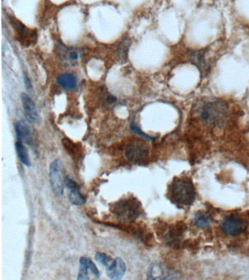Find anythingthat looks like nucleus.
<instances>
[{"label": "nucleus", "instance_id": "f257e3e1", "mask_svg": "<svg viewBox=\"0 0 249 280\" xmlns=\"http://www.w3.org/2000/svg\"><path fill=\"white\" fill-rule=\"evenodd\" d=\"M197 112L200 118L208 125L219 126L226 122L228 108L222 100L207 98L202 100L197 105Z\"/></svg>", "mask_w": 249, "mask_h": 280}, {"label": "nucleus", "instance_id": "f03ea898", "mask_svg": "<svg viewBox=\"0 0 249 280\" xmlns=\"http://www.w3.org/2000/svg\"><path fill=\"white\" fill-rule=\"evenodd\" d=\"M170 196L175 203L190 205L195 198V190L193 183L187 178L175 179L170 187Z\"/></svg>", "mask_w": 249, "mask_h": 280}, {"label": "nucleus", "instance_id": "7ed1b4c3", "mask_svg": "<svg viewBox=\"0 0 249 280\" xmlns=\"http://www.w3.org/2000/svg\"><path fill=\"white\" fill-rule=\"evenodd\" d=\"M111 211L117 219L124 222H130L141 214V206L136 198H125L115 204Z\"/></svg>", "mask_w": 249, "mask_h": 280}, {"label": "nucleus", "instance_id": "20e7f679", "mask_svg": "<svg viewBox=\"0 0 249 280\" xmlns=\"http://www.w3.org/2000/svg\"><path fill=\"white\" fill-rule=\"evenodd\" d=\"M65 179L64 166L62 161L60 159L53 161L50 165L49 179L52 191L57 197H61L63 195Z\"/></svg>", "mask_w": 249, "mask_h": 280}, {"label": "nucleus", "instance_id": "39448f33", "mask_svg": "<svg viewBox=\"0 0 249 280\" xmlns=\"http://www.w3.org/2000/svg\"><path fill=\"white\" fill-rule=\"evenodd\" d=\"M149 150L146 143L141 140H134L126 147L125 155L129 162L141 163L148 157Z\"/></svg>", "mask_w": 249, "mask_h": 280}, {"label": "nucleus", "instance_id": "423d86ee", "mask_svg": "<svg viewBox=\"0 0 249 280\" xmlns=\"http://www.w3.org/2000/svg\"><path fill=\"white\" fill-rule=\"evenodd\" d=\"M10 23L14 29L19 42L23 46H29L36 43L37 32L35 30L27 28L22 22L12 17L10 18Z\"/></svg>", "mask_w": 249, "mask_h": 280}, {"label": "nucleus", "instance_id": "0eeeda50", "mask_svg": "<svg viewBox=\"0 0 249 280\" xmlns=\"http://www.w3.org/2000/svg\"><path fill=\"white\" fill-rule=\"evenodd\" d=\"M246 229V224L243 219L235 216L226 217L221 224V229L229 236H234L243 232Z\"/></svg>", "mask_w": 249, "mask_h": 280}, {"label": "nucleus", "instance_id": "6e6552de", "mask_svg": "<svg viewBox=\"0 0 249 280\" xmlns=\"http://www.w3.org/2000/svg\"><path fill=\"white\" fill-rule=\"evenodd\" d=\"M177 274L160 264H151L148 268V279H177Z\"/></svg>", "mask_w": 249, "mask_h": 280}, {"label": "nucleus", "instance_id": "1a4fd4ad", "mask_svg": "<svg viewBox=\"0 0 249 280\" xmlns=\"http://www.w3.org/2000/svg\"><path fill=\"white\" fill-rule=\"evenodd\" d=\"M65 186L68 188L70 193H69V201L72 205L75 206L82 205L85 203V197L81 194L80 191V187L79 185L72 181L70 177H65Z\"/></svg>", "mask_w": 249, "mask_h": 280}, {"label": "nucleus", "instance_id": "9d476101", "mask_svg": "<svg viewBox=\"0 0 249 280\" xmlns=\"http://www.w3.org/2000/svg\"><path fill=\"white\" fill-rule=\"evenodd\" d=\"M57 54L59 58L69 65H75L79 59V53L74 48H67L62 43L56 46Z\"/></svg>", "mask_w": 249, "mask_h": 280}, {"label": "nucleus", "instance_id": "9b49d317", "mask_svg": "<svg viewBox=\"0 0 249 280\" xmlns=\"http://www.w3.org/2000/svg\"><path fill=\"white\" fill-rule=\"evenodd\" d=\"M106 271L107 274L110 279L119 280L122 279L125 274L127 267L125 263L121 257H117L114 259L110 265L107 267Z\"/></svg>", "mask_w": 249, "mask_h": 280}, {"label": "nucleus", "instance_id": "f8f14e48", "mask_svg": "<svg viewBox=\"0 0 249 280\" xmlns=\"http://www.w3.org/2000/svg\"><path fill=\"white\" fill-rule=\"evenodd\" d=\"M15 131L18 142H22V143L28 145L32 144V134H31L30 129H29L27 123L24 121H19V122L15 123Z\"/></svg>", "mask_w": 249, "mask_h": 280}, {"label": "nucleus", "instance_id": "ddd939ff", "mask_svg": "<svg viewBox=\"0 0 249 280\" xmlns=\"http://www.w3.org/2000/svg\"><path fill=\"white\" fill-rule=\"evenodd\" d=\"M22 104H23V108L25 111L26 115L30 119L31 121L34 122H38L40 121L39 115L37 108H36L35 104L33 100L26 93L22 94Z\"/></svg>", "mask_w": 249, "mask_h": 280}, {"label": "nucleus", "instance_id": "4468645a", "mask_svg": "<svg viewBox=\"0 0 249 280\" xmlns=\"http://www.w3.org/2000/svg\"><path fill=\"white\" fill-rule=\"evenodd\" d=\"M190 59H191V63L198 67L202 75H205L206 73L208 67H207L206 61L205 59V52L199 51L191 53Z\"/></svg>", "mask_w": 249, "mask_h": 280}, {"label": "nucleus", "instance_id": "2eb2a0df", "mask_svg": "<svg viewBox=\"0 0 249 280\" xmlns=\"http://www.w3.org/2000/svg\"><path fill=\"white\" fill-rule=\"evenodd\" d=\"M57 83L61 86V87L66 90H72L75 89L77 85V79L75 76L70 73H65L61 75L57 78Z\"/></svg>", "mask_w": 249, "mask_h": 280}, {"label": "nucleus", "instance_id": "dca6fc26", "mask_svg": "<svg viewBox=\"0 0 249 280\" xmlns=\"http://www.w3.org/2000/svg\"><path fill=\"white\" fill-rule=\"evenodd\" d=\"M15 149H16L17 155L19 160L21 161L24 165L27 166V167H30L31 162L29 159L28 151H27V148L24 146L23 143L22 142H18L15 144Z\"/></svg>", "mask_w": 249, "mask_h": 280}, {"label": "nucleus", "instance_id": "f3484780", "mask_svg": "<svg viewBox=\"0 0 249 280\" xmlns=\"http://www.w3.org/2000/svg\"><path fill=\"white\" fill-rule=\"evenodd\" d=\"M212 223V218L210 216L205 212H198L195 217V226L199 228L206 227Z\"/></svg>", "mask_w": 249, "mask_h": 280}, {"label": "nucleus", "instance_id": "a211bd4d", "mask_svg": "<svg viewBox=\"0 0 249 280\" xmlns=\"http://www.w3.org/2000/svg\"><path fill=\"white\" fill-rule=\"evenodd\" d=\"M130 41L129 39H124L121 43L119 48L117 50L118 56L119 59L123 62H125L127 60L128 51H129Z\"/></svg>", "mask_w": 249, "mask_h": 280}, {"label": "nucleus", "instance_id": "6ab92c4d", "mask_svg": "<svg viewBox=\"0 0 249 280\" xmlns=\"http://www.w3.org/2000/svg\"><path fill=\"white\" fill-rule=\"evenodd\" d=\"M80 264H84L94 275L96 276L97 277H99L100 273L99 270H98V267H97L92 261L89 258V257H81L80 259Z\"/></svg>", "mask_w": 249, "mask_h": 280}, {"label": "nucleus", "instance_id": "aec40b11", "mask_svg": "<svg viewBox=\"0 0 249 280\" xmlns=\"http://www.w3.org/2000/svg\"><path fill=\"white\" fill-rule=\"evenodd\" d=\"M95 259H96L97 262L100 263V264L106 266V267L110 266L113 261L111 257L109 256L107 254L103 253V252H98L95 255Z\"/></svg>", "mask_w": 249, "mask_h": 280}, {"label": "nucleus", "instance_id": "412c9836", "mask_svg": "<svg viewBox=\"0 0 249 280\" xmlns=\"http://www.w3.org/2000/svg\"><path fill=\"white\" fill-rule=\"evenodd\" d=\"M89 269L84 264H80V269H79V276L77 279H89Z\"/></svg>", "mask_w": 249, "mask_h": 280}, {"label": "nucleus", "instance_id": "4be33fe9", "mask_svg": "<svg viewBox=\"0 0 249 280\" xmlns=\"http://www.w3.org/2000/svg\"><path fill=\"white\" fill-rule=\"evenodd\" d=\"M131 129H132L133 132L136 133L137 134L141 136L142 137L146 138L147 139H151L150 136H148V135H146V134H144V133H143V131H142L141 129H140L136 125V124H132V125H131Z\"/></svg>", "mask_w": 249, "mask_h": 280}, {"label": "nucleus", "instance_id": "5701e85b", "mask_svg": "<svg viewBox=\"0 0 249 280\" xmlns=\"http://www.w3.org/2000/svg\"><path fill=\"white\" fill-rule=\"evenodd\" d=\"M107 100H108L109 104H113L114 102H116V98L113 96H112V95H110V96H108Z\"/></svg>", "mask_w": 249, "mask_h": 280}]
</instances>
